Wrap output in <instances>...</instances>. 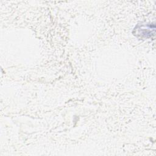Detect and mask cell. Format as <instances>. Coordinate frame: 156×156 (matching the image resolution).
<instances>
[{"label": "cell", "mask_w": 156, "mask_h": 156, "mask_svg": "<svg viewBox=\"0 0 156 156\" xmlns=\"http://www.w3.org/2000/svg\"><path fill=\"white\" fill-rule=\"evenodd\" d=\"M135 30L136 31V34H137V35L141 36V37H151L152 35H154L155 33V24H149L138 26L136 27Z\"/></svg>", "instance_id": "cell-1"}]
</instances>
